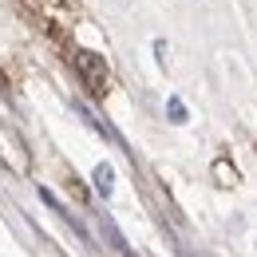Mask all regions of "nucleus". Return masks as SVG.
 <instances>
[{
    "label": "nucleus",
    "instance_id": "nucleus-1",
    "mask_svg": "<svg viewBox=\"0 0 257 257\" xmlns=\"http://www.w3.org/2000/svg\"><path fill=\"white\" fill-rule=\"evenodd\" d=\"M75 67H79V75H83V83H87L91 95H107V64H103V56L75 52Z\"/></svg>",
    "mask_w": 257,
    "mask_h": 257
},
{
    "label": "nucleus",
    "instance_id": "nucleus-2",
    "mask_svg": "<svg viewBox=\"0 0 257 257\" xmlns=\"http://www.w3.org/2000/svg\"><path fill=\"white\" fill-rule=\"evenodd\" d=\"M91 178H95V194L99 198H111V194H115V170H111L107 162H99Z\"/></svg>",
    "mask_w": 257,
    "mask_h": 257
},
{
    "label": "nucleus",
    "instance_id": "nucleus-3",
    "mask_svg": "<svg viewBox=\"0 0 257 257\" xmlns=\"http://www.w3.org/2000/svg\"><path fill=\"white\" fill-rule=\"evenodd\" d=\"M210 170H214V178H218V186H237V182H241V174H237V166H233L229 159H218L214 166H210Z\"/></svg>",
    "mask_w": 257,
    "mask_h": 257
},
{
    "label": "nucleus",
    "instance_id": "nucleus-4",
    "mask_svg": "<svg viewBox=\"0 0 257 257\" xmlns=\"http://www.w3.org/2000/svg\"><path fill=\"white\" fill-rule=\"evenodd\" d=\"M166 119L174 123V127H182V123H190V111H186V103L178 95H170L166 99Z\"/></svg>",
    "mask_w": 257,
    "mask_h": 257
},
{
    "label": "nucleus",
    "instance_id": "nucleus-5",
    "mask_svg": "<svg viewBox=\"0 0 257 257\" xmlns=\"http://www.w3.org/2000/svg\"><path fill=\"white\" fill-rule=\"evenodd\" d=\"M155 60H159L162 71H170V44L166 40H155Z\"/></svg>",
    "mask_w": 257,
    "mask_h": 257
},
{
    "label": "nucleus",
    "instance_id": "nucleus-6",
    "mask_svg": "<svg viewBox=\"0 0 257 257\" xmlns=\"http://www.w3.org/2000/svg\"><path fill=\"white\" fill-rule=\"evenodd\" d=\"M115 4H131V0H115Z\"/></svg>",
    "mask_w": 257,
    "mask_h": 257
}]
</instances>
